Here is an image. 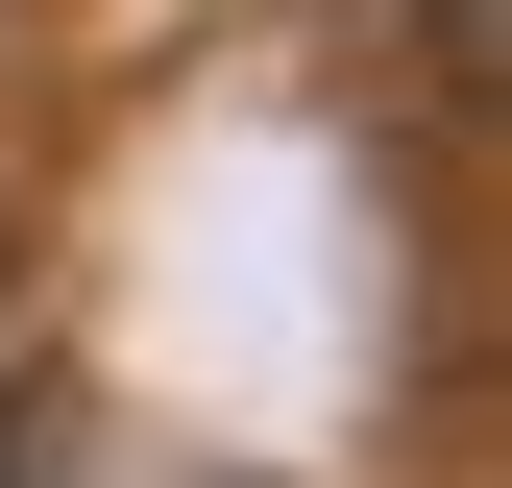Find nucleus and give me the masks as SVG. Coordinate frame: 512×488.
<instances>
[{"label": "nucleus", "mask_w": 512, "mask_h": 488, "mask_svg": "<svg viewBox=\"0 0 512 488\" xmlns=\"http://www.w3.org/2000/svg\"><path fill=\"white\" fill-rule=\"evenodd\" d=\"M49 440H74V366H0V488H49Z\"/></svg>", "instance_id": "nucleus-1"}, {"label": "nucleus", "mask_w": 512, "mask_h": 488, "mask_svg": "<svg viewBox=\"0 0 512 488\" xmlns=\"http://www.w3.org/2000/svg\"><path fill=\"white\" fill-rule=\"evenodd\" d=\"M415 25H439V74H488V25H512V0H415Z\"/></svg>", "instance_id": "nucleus-2"}]
</instances>
